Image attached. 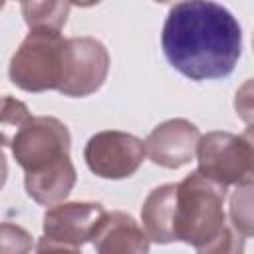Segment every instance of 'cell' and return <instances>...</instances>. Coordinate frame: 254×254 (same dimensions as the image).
Listing matches in <instances>:
<instances>
[{"label": "cell", "instance_id": "cell-1", "mask_svg": "<svg viewBox=\"0 0 254 254\" xmlns=\"http://www.w3.org/2000/svg\"><path fill=\"white\" fill-rule=\"evenodd\" d=\"M167 62L192 81L230 75L242 56V28L222 4L187 0L171 6L161 34Z\"/></svg>", "mask_w": 254, "mask_h": 254}, {"label": "cell", "instance_id": "cell-2", "mask_svg": "<svg viewBox=\"0 0 254 254\" xmlns=\"http://www.w3.org/2000/svg\"><path fill=\"white\" fill-rule=\"evenodd\" d=\"M226 189L192 171L177 185L175 202V242L196 248L204 246L224 228Z\"/></svg>", "mask_w": 254, "mask_h": 254}, {"label": "cell", "instance_id": "cell-3", "mask_svg": "<svg viewBox=\"0 0 254 254\" xmlns=\"http://www.w3.org/2000/svg\"><path fill=\"white\" fill-rule=\"evenodd\" d=\"M65 42L67 38L58 32L30 30L10 60V81L30 93L58 89L64 75Z\"/></svg>", "mask_w": 254, "mask_h": 254}, {"label": "cell", "instance_id": "cell-4", "mask_svg": "<svg viewBox=\"0 0 254 254\" xmlns=\"http://www.w3.org/2000/svg\"><path fill=\"white\" fill-rule=\"evenodd\" d=\"M198 173L220 187L252 185L254 149L250 133L234 135L228 131H210L200 135L196 153Z\"/></svg>", "mask_w": 254, "mask_h": 254}, {"label": "cell", "instance_id": "cell-5", "mask_svg": "<svg viewBox=\"0 0 254 254\" xmlns=\"http://www.w3.org/2000/svg\"><path fill=\"white\" fill-rule=\"evenodd\" d=\"M10 149L24 173H36L64 157H69L71 135L65 123L58 117L38 115L20 129Z\"/></svg>", "mask_w": 254, "mask_h": 254}, {"label": "cell", "instance_id": "cell-6", "mask_svg": "<svg viewBox=\"0 0 254 254\" xmlns=\"http://www.w3.org/2000/svg\"><path fill=\"white\" fill-rule=\"evenodd\" d=\"M109 52L95 38H67L64 52V75L58 91L65 97L95 93L109 73Z\"/></svg>", "mask_w": 254, "mask_h": 254}, {"label": "cell", "instance_id": "cell-7", "mask_svg": "<svg viewBox=\"0 0 254 254\" xmlns=\"http://www.w3.org/2000/svg\"><path fill=\"white\" fill-rule=\"evenodd\" d=\"M87 169L109 181L127 179L143 165V141L125 131H99L91 135L83 149Z\"/></svg>", "mask_w": 254, "mask_h": 254}, {"label": "cell", "instance_id": "cell-8", "mask_svg": "<svg viewBox=\"0 0 254 254\" xmlns=\"http://www.w3.org/2000/svg\"><path fill=\"white\" fill-rule=\"evenodd\" d=\"M200 131L189 119L177 117L159 123L143 141L145 157L165 169H181L194 159Z\"/></svg>", "mask_w": 254, "mask_h": 254}, {"label": "cell", "instance_id": "cell-9", "mask_svg": "<svg viewBox=\"0 0 254 254\" xmlns=\"http://www.w3.org/2000/svg\"><path fill=\"white\" fill-rule=\"evenodd\" d=\"M105 212L107 210L99 202H60L44 212L42 230L44 236L54 242L79 248L91 240L93 230Z\"/></svg>", "mask_w": 254, "mask_h": 254}, {"label": "cell", "instance_id": "cell-10", "mask_svg": "<svg viewBox=\"0 0 254 254\" xmlns=\"http://www.w3.org/2000/svg\"><path fill=\"white\" fill-rule=\"evenodd\" d=\"M97 254H149V238L139 222L121 210L105 212L91 240Z\"/></svg>", "mask_w": 254, "mask_h": 254}, {"label": "cell", "instance_id": "cell-11", "mask_svg": "<svg viewBox=\"0 0 254 254\" xmlns=\"http://www.w3.org/2000/svg\"><path fill=\"white\" fill-rule=\"evenodd\" d=\"M77 181L75 167L69 157H64L46 169H40L36 173H26L24 187L28 196L42 204V206H56L64 202L69 192L73 190Z\"/></svg>", "mask_w": 254, "mask_h": 254}, {"label": "cell", "instance_id": "cell-12", "mask_svg": "<svg viewBox=\"0 0 254 254\" xmlns=\"http://www.w3.org/2000/svg\"><path fill=\"white\" fill-rule=\"evenodd\" d=\"M175 202H177V185L173 183L155 187L143 200L141 222L149 242L155 244L175 242Z\"/></svg>", "mask_w": 254, "mask_h": 254}, {"label": "cell", "instance_id": "cell-13", "mask_svg": "<svg viewBox=\"0 0 254 254\" xmlns=\"http://www.w3.org/2000/svg\"><path fill=\"white\" fill-rule=\"evenodd\" d=\"M20 10L30 30H50L60 34L67 22L71 4L69 2H22Z\"/></svg>", "mask_w": 254, "mask_h": 254}, {"label": "cell", "instance_id": "cell-14", "mask_svg": "<svg viewBox=\"0 0 254 254\" xmlns=\"http://www.w3.org/2000/svg\"><path fill=\"white\" fill-rule=\"evenodd\" d=\"M32 119L28 105L12 95L0 97V149L10 147L20 129Z\"/></svg>", "mask_w": 254, "mask_h": 254}, {"label": "cell", "instance_id": "cell-15", "mask_svg": "<svg viewBox=\"0 0 254 254\" xmlns=\"http://www.w3.org/2000/svg\"><path fill=\"white\" fill-rule=\"evenodd\" d=\"M252 185L236 187L234 194L230 196V224L244 234L246 238L252 234V194H250Z\"/></svg>", "mask_w": 254, "mask_h": 254}, {"label": "cell", "instance_id": "cell-16", "mask_svg": "<svg viewBox=\"0 0 254 254\" xmlns=\"http://www.w3.org/2000/svg\"><path fill=\"white\" fill-rule=\"evenodd\" d=\"M244 246L246 236L240 234L230 222H226L216 238L196 248V254H244Z\"/></svg>", "mask_w": 254, "mask_h": 254}, {"label": "cell", "instance_id": "cell-17", "mask_svg": "<svg viewBox=\"0 0 254 254\" xmlns=\"http://www.w3.org/2000/svg\"><path fill=\"white\" fill-rule=\"evenodd\" d=\"M34 246L32 234L12 222H0V254H30Z\"/></svg>", "mask_w": 254, "mask_h": 254}, {"label": "cell", "instance_id": "cell-18", "mask_svg": "<svg viewBox=\"0 0 254 254\" xmlns=\"http://www.w3.org/2000/svg\"><path fill=\"white\" fill-rule=\"evenodd\" d=\"M36 254H81V250L77 246H69V244H62V242H54L46 236H42L36 244Z\"/></svg>", "mask_w": 254, "mask_h": 254}, {"label": "cell", "instance_id": "cell-19", "mask_svg": "<svg viewBox=\"0 0 254 254\" xmlns=\"http://www.w3.org/2000/svg\"><path fill=\"white\" fill-rule=\"evenodd\" d=\"M6 179H8V161H6V155L0 149V190L6 185Z\"/></svg>", "mask_w": 254, "mask_h": 254}, {"label": "cell", "instance_id": "cell-20", "mask_svg": "<svg viewBox=\"0 0 254 254\" xmlns=\"http://www.w3.org/2000/svg\"><path fill=\"white\" fill-rule=\"evenodd\" d=\"M2 8H4V2H0V10H2Z\"/></svg>", "mask_w": 254, "mask_h": 254}]
</instances>
